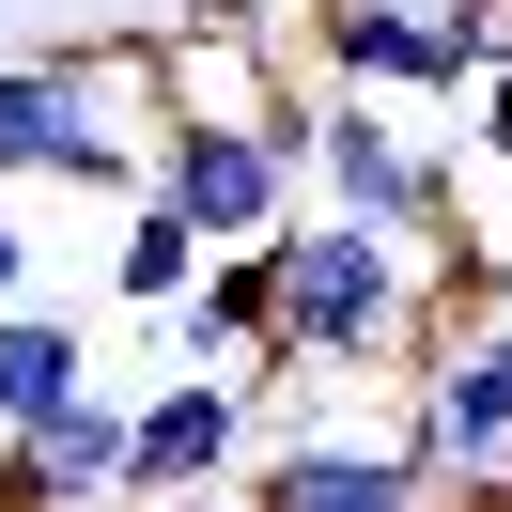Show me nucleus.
<instances>
[{
    "label": "nucleus",
    "instance_id": "obj_1",
    "mask_svg": "<svg viewBox=\"0 0 512 512\" xmlns=\"http://www.w3.org/2000/svg\"><path fill=\"white\" fill-rule=\"evenodd\" d=\"M264 264H280V342L311 373H419L435 342H466L435 311V280H419V249H388L357 218H280Z\"/></svg>",
    "mask_w": 512,
    "mask_h": 512
},
{
    "label": "nucleus",
    "instance_id": "obj_2",
    "mask_svg": "<svg viewBox=\"0 0 512 512\" xmlns=\"http://www.w3.org/2000/svg\"><path fill=\"white\" fill-rule=\"evenodd\" d=\"M280 156H295V187H326V218L388 233V249H435V233H466L450 140H419L388 94H295V109H280Z\"/></svg>",
    "mask_w": 512,
    "mask_h": 512
},
{
    "label": "nucleus",
    "instance_id": "obj_3",
    "mask_svg": "<svg viewBox=\"0 0 512 512\" xmlns=\"http://www.w3.org/2000/svg\"><path fill=\"white\" fill-rule=\"evenodd\" d=\"M388 450L419 466V497H466L481 466H512V326H466V342H435L404 373V419H388Z\"/></svg>",
    "mask_w": 512,
    "mask_h": 512
},
{
    "label": "nucleus",
    "instance_id": "obj_4",
    "mask_svg": "<svg viewBox=\"0 0 512 512\" xmlns=\"http://www.w3.org/2000/svg\"><path fill=\"white\" fill-rule=\"evenodd\" d=\"M140 202H171L202 249H264L295 218V156H280V125H171L140 156Z\"/></svg>",
    "mask_w": 512,
    "mask_h": 512
},
{
    "label": "nucleus",
    "instance_id": "obj_5",
    "mask_svg": "<svg viewBox=\"0 0 512 512\" xmlns=\"http://www.w3.org/2000/svg\"><path fill=\"white\" fill-rule=\"evenodd\" d=\"M311 63L326 94H481V47L450 0H311Z\"/></svg>",
    "mask_w": 512,
    "mask_h": 512
},
{
    "label": "nucleus",
    "instance_id": "obj_6",
    "mask_svg": "<svg viewBox=\"0 0 512 512\" xmlns=\"http://www.w3.org/2000/svg\"><path fill=\"white\" fill-rule=\"evenodd\" d=\"M233 466H249V388L233 373L125 388V497H218Z\"/></svg>",
    "mask_w": 512,
    "mask_h": 512
},
{
    "label": "nucleus",
    "instance_id": "obj_7",
    "mask_svg": "<svg viewBox=\"0 0 512 512\" xmlns=\"http://www.w3.org/2000/svg\"><path fill=\"white\" fill-rule=\"evenodd\" d=\"M249 512H435V497H419V466L388 435H326L311 419V435H280L249 466Z\"/></svg>",
    "mask_w": 512,
    "mask_h": 512
},
{
    "label": "nucleus",
    "instance_id": "obj_8",
    "mask_svg": "<svg viewBox=\"0 0 512 512\" xmlns=\"http://www.w3.org/2000/svg\"><path fill=\"white\" fill-rule=\"evenodd\" d=\"M78 388H94V342H78V311L16 295V311H0V435H47Z\"/></svg>",
    "mask_w": 512,
    "mask_h": 512
},
{
    "label": "nucleus",
    "instance_id": "obj_9",
    "mask_svg": "<svg viewBox=\"0 0 512 512\" xmlns=\"http://www.w3.org/2000/svg\"><path fill=\"white\" fill-rule=\"evenodd\" d=\"M0 187H78V109H63V63H0Z\"/></svg>",
    "mask_w": 512,
    "mask_h": 512
},
{
    "label": "nucleus",
    "instance_id": "obj_10",
    "mask_svg": "<svg viewBox=\"0 0 512 512\" xmlns=\"http://www.w3.org/2000/svg\"><path fill=\"white\" fill-rule=\"evenodd\" d=\"M32 466L63 481V512H94V497H125V388H78L63 419L32 435Z\"/></svg>",
    "mask_w": 512,
    "mask_h": 512
},
{
    "label": "nucleus",
    "instance_id": "obj_11",
    "mask_svg": "<svg viewBox=\"0 0 512 512\" xmlns=\"http://www.w3.org/2000/svg\"><path fill=\"white\" fill-rule=\"evenodd\" d=\"M187 280H202V233L171 218V202H125V249H109V295H125V311H171Z\"/></svg>",
    "mask_w": 512,
    "mask_h": 512
},
{
    "label": "nucleus",
    "instance_id": "obj_12",
    "mask_svg": "<svg viewBox=\"0 0 512 512\" xmlns=\"http://www.w3.org/2000/svg\"><path fill=\"white\" fill-rule=\"evenodd\" d=\"M466 16V47H481V78H512V0H450Z\"/></svg>",
    "mask_w": 512,
    "mask_h": 512
},
{
    "label": "nucleus",
    "instance_id": "obj_13",
    "mask_svg": "<svg viewBox=\"0 0 512 512\" xmlns=\"http://www.w3.org/2000/svg\"><path fill=\"white\" fill-rule=\"evenodd\" d=\"M32 295V218H16V187H0V311Z\"/></svg>",
    "mask_w": 512,
    "mask_h": 512
},
{
    "label": "nucleus",
    "instance_id": "obj_14",
    "mask_svg": "<svg viewBox=\"0 0 512 512\" xmlns=\"http://www.w3.org/2000/svg\"><path fill=\"white\" fill-rule=\"evenodd\" d=\"M481 156H497V187H512V78H481Z\"/></svg>",
    "mask_w": 512,
    "mask_h": 512
},
{
    "label": "nucleus",
    "instance_id": "obj_15",
    "mask_svg": "<svg viewBox=\"0 0 512 512\" xmlns=\"http://www.w3.org/2000/svg\"><path fill=\"white\" fill-rule=\"evenodd\" d=\"M466 512H512V466H481V481H466Z\"/></svg>",
    "mask_w": 512,
    "mask_h": 512
},
{
    "label": "nucleus",
    "instance_id": "obj_16",
    "mask_svg": "<svg viewBox=\"0 0 512 512\" xmlns=\"http://www.w3.org/2000/svg\"><path fill=\"white\" fill-rule=\"evenodd\" d=\"M94 512H202V497H94Z\"/></svg>",
    "mask_w": 512,
    "mask_h": 512
},
{
    "label": "nucleus",
    "instance_id": "obj_17",
    "mask_svg": "<svg viewBox=\"0 0 512 512\" xmlns=\"http://www.w3.org/2000/svg\"><path fill=\"white\" fill-rule=\"evenodd\" d=\"M435 512H466V497H435Z\"/></svg>",
    "mask_w": 512,
    "mask_h": 512
}]
</instances>
